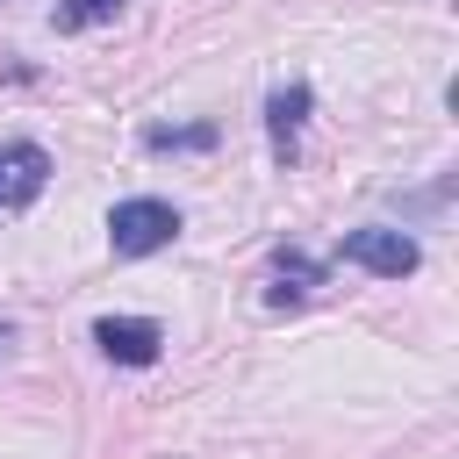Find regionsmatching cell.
Segmentation results:
<instances>
[{"instance_id":"cell-8","label":"cell","mask_w":459,"mask_h":459,"mask_svg":"<svg viewBox=\"0 0 459 459\" xmlns=\"http://www.w3.org/2000/svg\"><path fill=\"white\" fill-rule=\"evenodd\" d=\"M143 143H151V151H208L215 129H208V122H194V129H151Z\"/></svg>"},{"instance_id":"cell-1","label":"cell","mask_w":459,"mask_h":459,"mask_svg":"<svg viewBox=\"0 0 459 459\" xmlns=\"http://www.w3.org/2000/svg\"><path fill=\"white\" fill-rule=\"evenodd\" d=\"M172 237H179V208H172V201L136 194V201H115V215H108L115 258H151V251H165Z\"/></svg>"},{"instance_id":"cell-7","label":"cell","mask_w":459,"mask_h":459,"mask_svg":"<svg viewBox=\"0 0 459 459\" xmlns=\"http://www.w3.org/2000/svg\"><path fill=\"white\" fill-rule=\"evenodd\" d=\"M115 14H122V0H57V29H100Z\"/></svg>"},{"instance_id":"cell-2","label":"cell","mask_w":459,"mask_h":459,"mask_svg":"<svg viewBox=\"0 0 459 459\" xmlns=\"http://www.w3.org/2000/svg\"><path fill=\"white\" fill-rule=\"evenodd\" d=\"M351 265H366V273H380V280H409L416 265H423V251H416V237L409 230H344V244H337Z\"/></svg>"},{"instance_id":"cell-5","label":"cell","mask_w":459,"mask_h":459,"mask_svg":"<svg viewBox=\"0 0 459 459\" xmlns=\"http://www.w3.org/2000/svg\"><path fill=\"white\" fill-rule=\"evenodd\" d=\"M316 280H323V265H316V258L280 251V258H273V287H265V301H273V308H294V301H308V294H316Z\"/></svg>"},{"instance_id":"cell-6","label":"cell","mask_w":459,"mask_h":459,"mask_svg":"<svg viewBox=\"0 0 459 459\" xmlns=\"http://www.w3.org/2000/svg\"><path fill=\"white\" fill-rule=\"evenodd\" d=\"M301 115H308V86H280V93L265 100V129H273V151H280V158H294Z\"/></svg>"},{"instance_id":"cell-3","label":"cell","mask_w":459,"mask_h":459,"mask_svg":"<svg viewBox=\"0 0 459 459\" xmlns=\"http://www.w3.org/2000/svg\"><path fill=\"white\" fill-rule=\"evenodd\" d=\"M93 344H100L115 366H158L165 330H158L151 316H100V323H93Z\"/></svg>"},{"instance_id":"cell-9","label":"cell","mask_w":459,"mask_h":459,"mask_svg":"<svg viewBox=\"0 0 459 459\" xmlns=\"http://www.w3.org/2000/svg\"><path fill=\"white\" fill-rule=\"evenodd\" d=\"M7 351H14V323L0 316V359H7Z\"/></svg>"},{"instance_id":"cell-4","label":"cell","mask_w":459,"mask_h":459,"mask_svg":"<svg viewBox=\"0 0 459 459\" xmlns=\"http://www.w3.org/2000/svg\"><path fill=\"white\" fill-rule=\"evenodd\" d=\"M50 186V151L43 143H0V215L29 208Z\"/></svg>"}]
</instances>
